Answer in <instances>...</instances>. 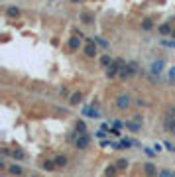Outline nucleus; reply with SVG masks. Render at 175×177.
I'll list each match as a JSON object with an SVG mask.
<instances>
[{"label":"nucleus","instance_id":"4468645a","mask_svg":"<svg viewBox=\"0 0 175 177\" xmlns=\"http://www.w3.org/2000/svg\"><path fill=\"white\" fill-rule=\"evenodd\" d=\"M57 167V165H55V162H53V159H47V162H44V163H41V169H45V171H53Z\"/></svg>","mask_w":175,"mask_h":177},{"label":"nucleus","instance_id":"72a5a7b5","mask_svg":"<svg viewBox=\"0 0 175 177\" xmlns=\"http://www.w3.org/2000/svg\"><path fill=\"white\" fill-rule=\"evenodd\" d=\"M136 104H138V106H146V103H144L142 99H138V100H136Z\"/></svg>","mask_w":175,"mask_h":177},{"label":"nucleus","instance_id":"0eeeda50","mask_svg":"<svg viewBox=\"0 0 175 177\" xmlns=\"http://www.w3.org/2000/svg\"><path fill=\"white\" fill-rule=\"evenodd\" d=\"M81 112H83V116H89V118H100L98 110L94 108V106H91V108H89V106H85V108H83Z\"/></svg>","mask_w":175,"mask_h":177},{"label":"nucleus","instance_id":"f03ea898","mask_svg":"<svg viewBox=\"0 0 175 177\" xmlns=\"http://www.w3.org/2000/svg\"><path fill=\"white\" fill-rule=\"evenodd\" d=\"M75 148L77 150H87L89 148V144H91V138L87 136V134H77V138H75Z\"/></svg>","mask_w":175,"mask_h":177},{"label":"nucleus","instance_id":"2f4dec72","mask_svg":"<svg viewBox=\"0 0 175 177\" xmlns=\"http://www.w3.org/2000/svg\"><path fill=\"white\" fill-rule=\"evenodd\" d=\"M110 134H112V136H120V130H118V128H112Z\"/></svg>","mask_w":175,"mask_h":177},{"label":"nucleus","instance_id":"1a4fd4ad","mask_svg":"<svg viewBox=\"0 0 175 177\" xmlns=\"http://www.w3.org/2000/svg\"><path fill=\"white\" fill-rule=\"evenodd\" d=\"M79 18H81L83 24H93V22H94V16H93L91 12H81V16H79Z\"/></svg>","mask_w":175,"mask_h":177},{"label":"nucleus","instance_id":"7ed1b4c3","mask_svg":"<svg viewBox=\"0 0 175 177\" xmlns=\"http://www.w3.org/2000/svg\"><path fill=\"white\" fill-rule=\"evenodd\" d=\"M163 67H165V61H163V59H157V61H153L150 65V73L152 75H160L163 71Z\"/></svg>","mask_w":175,"mask_h":177},{"label":"nucleus","instance_id":"f257e3e1","mask_svg":"<svg viewBox=\"0 0 175 177\" xmlns=\"http://www.w3.org/2000/svg\"><path fill=\"white\" fill-rule=\"evenodd\" d=\"M136 73H138V63H136V61H130V63H126V65L120 69V75H118V77H120V79H130L132 75H136Z\"/></svg>","mask_w":175,"mask_h":177},{"label":"nucleus","instance_id":"dca6fc26","mask_svg":"<svg viewBox=\"0 0 175 177\" xmlns=\"http://www.w3.org/2000/svg\"><path fill=\"white\" fill-rule=\"evenodd\" d=\"M124 126L128 128V130H132V132H140V122H124Z\"/></svg>","mask_w":175,"mask_h":177},{"label":"nucleus","instance_id":"7c9ffc66","mask_svg":"<svg viewBox=\"0 0 175 177\" xmlns=\"http://www.w3.org/2000/svg\"><path fill=\"white\" fill-rule=\"evenodd\" d=\"M144 152H146L148 155H153V154H157V152H156V150H150V148H144Z\"/></svg>","mask_w":175,"mask_h":177},{"label":"nucleus","instance_id":"4c0bfd02","mask_svg":"<svg viewBox=\"0 0 175 177\" xmlns=\"http://www.w3.org/2000/svg\"><path fill=\"white\" fill-rule=\"evenodd\" d=\"M173 177H175V171H173Z\"/></svg>","mask_w":175,"mask_h":177},{"label":"nucleus","instance_id":"423d86ee","mask_svg":"<svg viewBox=\"0 0 175 177\" xmlns=\"http://www.w3.org/2000/svg\"><path fill=\"white\" fill-rule=\"evenodd\" d=\"M97 45H94V41H93V37H89V44L87 47H85V55L87 57H97Z\"/></svg>","mask_w":175,"mask_h":177},{"label":"nucleus","instance_id":"aec40b11","mask_svg":"<svg viewBox=\"0 0 175 177\" xmlns=\"http://www.w3.org/2000/svg\"><path fill=\"white\" fill-rule=\"evenodd\" d=\"M8 169H10V173H12V175H22V173H24V169H22V167H20V165H18V163H14V165H10V167H8Z\"/></svg>","mask_w":175,"mask_h":177},{"label":"nucleus","instance_id":"20e7f679","mask_svg":"<svg viewBox=\"0 0 175 177\" xmlns=\"http://www.w3.org/2000/svg\"><path fill=\"white\" fill-rule=\"evenodd\" d=\"M130 100H132V99H130L128 95H120L118 99H116V106H118L120 110H126V108L130 106Z\"/></svg>","mask_w":175,"mask_h":177},{"label":"nucleus","instance_id":"5701e85b","mask_svg":"<svg viewBox=\"0 0 175 177\" xmlns=\"http://www.w3.org/2000/svg\"><path fill=\"white\" fill-rule=\"evenodd\" d=\"M110 63H112V59H110V55H102V57H100V65H102V67H108Z\"/></svg>","mask_w":175,"mask_h":177},{"label":"nucleus","instance_id":"bb28decb","mask_svg":"<svg viewBox=\"0 0 175 177\" xmlns=\"http://www.w3.org/2000/svg\"><path fill=\"white\" fill-rule=\"evenodd\" d=\"M142 28H144V30H152V28H153L152 20H144V24H142Z\"/></svg>","mask_w":175,"mask_h":177},{"label":"nucleus","instance_id":"ddd939ff","mask_svg":"<svg viewBox=\"0 0 175 177\" xmlns=\"http://www.w3.org/2000/svg\"><path fill=\"white\" fill-rule=\"evenodd\" d=\"M75 132H77V134H87V124H85L83 120H77V124H75Z\"/></svg>","mask_w":175,"mask_h":177},{"label":"nucleus","instance_id":"393cba45","mask_svg":"<svg viewBox=\"0 0 175 177\" xmlns=\"http://www.w3.org/2000/svg\"><path fill=\"white\" fill-rule=\"evenodd\" d=\"M93 41H94V44H98V45H102V47H108V41L100 40V37H93Z\"/></svg>","mask_w":175,"mask_h":177},{"label":"nucleus","instance_id":"6e6552de","mask_svg":"<svg viewBox=\"0 0 175 177\" xmlns=\"http://www.w3.org/2000/svg\"><path fill=\"white\" fill-rule=\"evenodd\" d=\"M165 132L175 134V116H167L165 118Z\"/></svg>","mask_w":175,"mask_h":177},{"label":"nucleus","instance_id":"6ab92c4d","mask_svg":"<svg viewBox=\"0 0 175 177\" xmlns=\"http://www.w3.org/2000/svg\"><path fill=\"white\" fill-rule=\"evenodd\" d=\"M118 144H120V148H118V150H128V148H132V146H134V142H132V140H128V138L120 140Z\"/></svg>","mask_w":175,"mask_h":177},{"label":"nucleus","instance_id":"9b49d317","mask_svg":"<svg viewBox=\"0 0 175 177\" xmlns=\"http://www.w3.org/2000/svg\"><path fill=\"white\" fill-rule=\"evenodd\" d=\"M79 45H81V40H79V37H71V40H69V49L71 51H77Z\"/></svg>","mask_w":175,"mask_h":177},{"label":"nucleus","instance_id":"a211bd4d","mask_svg":"<svg viewBox=\"0 0 175 177\" xmlns=\"http://www.w3.org/2000/svg\"><path fill=\"white\" fill-rule=\"evenodd\" d=\"M157 30H160V34H163V36H171V26H169V24H161L160 26V28H157Z\"/></svg>","mask_w":175,"mask_h":177},{"label":"nucleus","instance_id":"4be33fe9","mask_svg":"<svg viewBox=\"0 0 175 177\" xmlns=\"http://www.w3.org/2000/svg\"><path fill=\"white\" fill-rule=\"evenodd\" d=\"M128 159H124V158H122V159H118V162H116V167H118V169H126V167H128Z\"/></svg>","mask_w":175,"mask_h":177},{"label":"nucleus","instance_id":"f704fd0d","mask_svg":"<svg viewBox=\"0 0 175 177\" xmlns=\"http://www.w3.org/2000/svg\"><path fill=\"white\" fill-rule=\"evenodd\" d=\"M71 2H73V4H79V2H83V0H71Z\"/></svg>","mask_w":175,"mask_h":177},{"label":"nucleus","instance_id":"c9c22d12","mask_svg":"<svg viewBox=\"0 0 175 177\" xmlns=\"http://www.w3.org/2000/svg\"><path fill=\"white\" fill-rule=\"evenodd\" d=\"M171 37H173V40H175V30H173V32H171Z\"/></svg>","mask_w":175,"mask_h":177},{"label":"nucleus","instance_id":"c756f323","mask_svg":"<svg viewBox=\"0 0 175 177\" xmlns=\"http://www.w3.org/2000/svg\"><path fill=\"white\" fill-rule=\"evenodd\" d=\"M112 126H114V128H122V126H124V122H120V120H114V122H112Z\"/></svg>","mask_w":175,"mask_h":177},{"label":"nucleus","instance_id":"e433bc0d","mask_svg":"<svg viewBox=\"0 0 175 177\" xmlns=\"http://www.w3.org/2000/svg\"><path fill=\"white\" fill-rule=\"evenodd\" d=\"M31 177H38V175H35V173H34V175H31Z\"/></svg>","mask_w":175,"mask_h":177},{"label":"nucleus","instance_id":"2eb2a0df","mask_svg":"<svg viewBox=\"0 0 175 177\" xmlns=\"http://www.w3.org/2000/svg\"><path fill=\"white\" fill-rule=\"evenodd\" d=\"M53 162H55L57 167H65V165H67V155H57Z\"/></svg>","mask_w":175,"mask_h":177},{"label":"nucleus","instance_id":"c85d7f7f","mask_svg":"<svg viewBox=\"0 0 175 177\" xmlns=\"http://www.w3.org/2000/svg\"><path fill=\"white\" fill-rule=\"evenodd\" d=\"M169 81H171V83H175V65H173L171 69H169Z\"/></svg>","mask_w":175,"mask_h":177},{"label":"nucleus","instance_id":"9d476101","mask_svg":"<svg viewBox=\"0 0 175 177\" xmlns=\"http://www.w3.org/2000/svg\"><path fill=\"white\" fill-rule=\"evenodd\" d=\"M10 155H12V158L16 159V162H22V159H26V154L22 152V150H18V148H16V150H12V152H10Z\"/></svg>","mask_w":175,"mask_h":177},{"label":"nucleus","instance_id":"b1692460","mask_svg":"<svg viewBox=\"0 0 175 177\" xmlns=\"http://www.w3.org/2000/svg\"><path fill=\"white\" fill-rule=\"evenodd\" d=\"M160 44H161L163 47H175V40H161Z\"/></svg>","mask_w":175,"mask_h":177},{"label":"nucleus","instance_id":"f3484780","mask_svg":"<svg viewBox=\"0 0 175 177\" xmlns=\"http://www.w3.org/2000/svg\"><path fill=\"white\" fill-rule=\"evenodd\" d=\"M81 100H83V95H81V93H75V95L71 96V100H69V104H71V106H77Z\"/></svg>","mask_w":175,"mask_h":177},{"label":"nucleus","instance_id":"473e14b6","mask_svg":"<svg viewBox=\"0 0 175 177\" xmlns=\"http://www.w3.org/2000/svg\"><path fill=\"white\" fill-rule=\"evenodd\" d=\"M153 150H156V152H157V154H160V152H161V150H163V148H161V144H156V146H153Z\"/></svg>","mask_w":175,"mask_h":177},{"label":"nucleus","instance_id":"a878e982","mask_svg":"<svg viewBox=\"0 0 175 177\" xmlns=\"http://www.w3.org/2000/svg\"><path fill=\"white\" fill-rule=\"evenodd\" d=\"M157 177H173V173H171L169 169H161V171H160V175H157Z\"/></svg>","mask_w":175,"mask_h":177},{"label":"nucleus","instance_id":"412c9836","mask_svg":"<svg viewBox=\"0 0 175 177\" xmlns=\"http://www.w3.org/2000/svg\"><path fill=\"white\" fill-rule=\"evenodd\" d=\"M116 171H118V167H116V165H110V167H106L104 175H106V177H114V175H116Z\"/></svg>","mask_w":175,"mask_h":177},{"label":"nucleus","instance_id":"39448f33","mask_svg":"<svg viewBox=\"0 0 175 177\" xmlns=\"http://www.w3.org/2000/svg\"><path fill=\"white\" fill-rule=\"evenodd\" d=\"M144 173H146V177H157V175H160V173H157V167L152 162L144 163Z\"/></svg>","mask_w":175,"mask_h":177},{"label":"nucleus","instance_id":"f8f14e48","mask_svg":"<svg viewBox=\"0 0 175 177\" xmlns=\"http://www.w3.org/2000/svg\"><path fill=\"white\" fill-rule=\"evenodd\" d=\"M6 16H8V18H18V16H20V10L16 8V6H8V8H6Z\"/></svg>","mask_w":175,"mask_h":177},{"label":"nucleus","instance_id":"cd10ccee","mask_svg":"<svg viewBox=\"0 0 175 177\" xmlns=\"http://www.w3.org/2000/svg\"><path fill=\"white\" fill-rule=\"evenodd\" d=\"M163 146H165V150H167V152H175V146H173L171 142H163Z\"/></svg>","mask_w":175,"mask_h":177}]
</instances>
